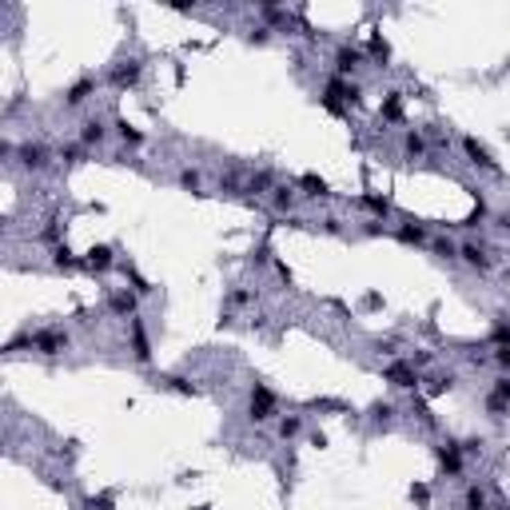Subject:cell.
Wrapping results in <instances>:
<instances>
[{"mask_svg": "<svg viewBox=\"0 0 510 510\" xmlns=\"http://www.w3.org/2000/svg\"><path fill=\"white\" fill-rule=\"evenodd\" d=\"M430 148H427V136L419 132V128H411V132H403V156L407 159H423Z\"/></svg>", "mask_w": 510, "mask_h": 510, "instance_id": "cell-14", "label": "cell"}, {"mask_svg": "<svg viewBox=\"0 0 510 510\" xmlns=\"http://www.w3.org/2000/svg\"><path fill=\"white\" fill-rule=\"evenodd\" d=\"M303 427H307V419H303V414H279V419H275V434H279L283 443L299 439V434H303Z\"/></svg>", "mask_w": 510, "mask_h": 510, "instance_id": "cell-13", "label": "cell"}, {"mask_svg": "<svg viewBox=\"0 0 510 510\" xmlns=\"http://www.w3.org/2000/svg\"><path fill=\"white\" fill-rule=\"evenodd\" d=\"M359 204L363 207H371V211H375V216H391V204H387V200H382V195H359Z\"/></svg>", "mask_w": 510, "mask_h": 510, "instance_id": "cell-26", "label": "cell"}, {"mask_svg": "<svg viewBox=\"0 0 510 510\" xmlns=\"http://www.w3.org/2000/svg\"><path fill=\"white\" fill-rule=\"evenodd\" d=\"M295 204H299V191L291 188V184H275V191H271V207H275V211H291Z\"/></svg>", "mask_w": 510, "mask_h": 510, "instance_id": "cell-17", "label": "cell"}, {"mask_svg": "<svg viewBox=\"0 0 510 510\" xmlns=\"http://www.w3.org/2000/svg\"><path fill=\"white\" fill-rule=\"evenodd\" d=\"M450 387H455V375L446 371V375H434V379H430L427 395H443V391H450Z\"/></svg>", "mask_w": 510, "mask_h": 510, "instance_id": "cell-27", "label": "cell"}, {"mask_svg": "<svg viewBox=\"0 0 510 510\" xmlns=\"http://www.w3.org/2000/svg\"><path fill=\"white\" fill-rule=\"evenodd\" d=\"M140 76H143V60H140V56H128V60H120L108 72V84H112V88H132Z\"/></svg>", "mask_w": 510, "mask_h": 510, "instance_id": "cell-10", "label": "cell"}, {"mask_svg": "<svg viewBox=\"0 0 510 510\" xmlns=\"http://www.w3.org/2000/svg\"><path fill=\"white\" fill-rule=\"evenodd\" d=\"M28 343L40 351V355H64L68 343H72V335H68V327H44V331H32Z\"/></svg>", "mask_w": 510, "mask_h": 510, "instance_id": "cell-4", "label": "cell"}, {"mask_svg": "<svg viewBox=\"0 0 510 510\" xmlns=\"http://www.w3.org/2000/svg\"><path fill=\"white\" fill-rule=\"evenodd\" d=\"M459 143H462V152L471 156V164H478L482 172L498 175V159H494V156H491V152H486V148H482V143H478V140H471V136H462Z\"/></svg>", "mask_w": 510, "mask_h": 510, "instance_id": "cell-12", "label": "cell"}, {"mask_svg": "<svg viewBox=\"0 0 510 510\" xmlns=\"http://www.w3.org/2000/svg\"><path fill=\"white\" fill-rule=\"evenodd\" d=\"M371 419H375V423H391V419H395V403H375V407H371Z\"/></svg>", "mask_w": 510, "mask_h": 510, "instance_id": "cell-29", "label": "cell"}, {"mask_svg": "<svg viewBox=\"0 0 510 510\" xmlns=\"http://www.w3.org/2000/svg\"><path fill=\"white\" fill-rule=\"evenodd\" d=\"M243 303H252V291H243V287L227 291V307H243Z\"/></svg>", "mask_w": 510, "mask_h": 510, "instance_id": "cell-30", "label": "cell"}, {"mask_svg": "<svg viewBox=\"0 0 510 510\" xmlns=\"http://www.w3.org/2000/svg\"><path fill=\"white\" fill-rule=\"evenodd\" d=\"M108 136H112V128H108V120L104 116H84L80 120V132H76V140L92 152V148H104L108 143Z\"/></svg>", "mask_w": 510, "mask_h": 510, "instance_id": "cell-5", "label": "cell"}, {"mask_svg": "<svg viewBox=\"0 0 510 510\" xmlns=\"http://www.w3.org/2000/svg\"><path fill=\"white\" fill-rule=\"evenodd\" d=\"M299 188H311L307 195H319V200H327V184H323V179H315V175H303Z\"/></svg>", "mask_w": 510, "mask_h": 510, "instance_id": "cell-28", "label": "cell"}, {"mask_svg": "<svg viewBox=\"0 0 510 510\" xmlns=\"http://www.w3.org/2000/svg\"><path fill=\"white\" fill-rule=\"evenodd\" d=\"M395 239H398V243H414V247H427V243H430V231L423 227V223H403V227H395Z\"/></svg>", "mask_w": 510, "mask_h": 510, "instance_id": "cell-15", "label": "cell"}, {"mask_svg": "<svg viewBox=\"0 0 510 510\" xmlns=\"http://www.w3.org/2000/svg\"><path fill=\"white\" fill-rule=\"evenodd\" d=\"M88 267H96V271L112 267V247H92L88 252Z\"/></svg>", "mask_w": 510, "mask_h": 510, "instance_id": "cell-25", "label": "cell"}, {"mask_svg": "<svg viewBox=\"0 0 510 510\" xmlns=\"http://www.w3.org/2000/svg\"><path fill=\"white\" fill-rule=\"evenodd\" d=\"M430 252L446 259V263H459V243L455 239H430Z\"/></svg>", "mask_w": 510, "mask_h": 510, "instance_id": "cell-19", "label": "cell"}, {"mask_svg": "<svg viewBox=\"0 0 510 510\" xmlns=\"http://www.w3.org/2000/svg\"><path fill=\"white\" fill-rule=\"evenodd\" d=\"M486 411H491V419L510 414V375H498V379L491 382V391H486Z\"/></svg>", "mask_w": 510, "mask_h": 510, "instance_id": "cell-8", "label": "cell"}, {"mask_svg": "<svg viewBox=\"0 0 510 510\" xmlns=\"http://www.w3.org/2000/svg\"><path fill=\"white\" fill-rule=\"evenodd\" d=\"M247 414H252L255 423H267V419H275L279 414V398H275V391H271L267 382H252V403H247Z\"/></svg>", "mask_w": 510, "mask_h": 510, "instance_id": "cell-2", "label": "cell"}, {"mask_svg": "<svg viewBox=\"0 0 510 510\" xmlns=\"http://www.w3.org/2000/svg\"><path fill=\"white\" fill-rule=\"evenodd\" d=\"M459 263H466L471 271H482V275H486V271L498 267V255H494L482 239H462L459 243Z\"/></svg>", "mask_w": 510, "mask_h": 510, "instance_id": "cell-1", "label": "cell"}, {"mask_svg": "<svg viewBox=\"0 0 510 510\" xmlns=\"http://www.w3.org/2000/svg\"><path fill=\"white\" fill-rule=\"evenodd\" d=\"M88 156V148H84V143H60V148H56V159H60V164H80V159Z\"/></svg>", "mask_w": 510, "mask_h": 510, "instance_id": "cell-20", "label": "cell"}, {"mask_svg": "<svg viewBox=\"0 0 510 510\" xmlns=\"http://www.w3.org/2000/svg\"><path fill=\"white\" fill-rule=\"evenodd\" d=\"M175 184H179V188H188V191H200V188H204V175L195 172V168H179V172H175Z\"/></svg>", "mask_w": 510, "mask_h": 510, "instance_id": "cell-23", "label": "cell"}, {"mask_svg": "<svg viewBox=\"0 0 510 510\" xmlns=\"http://www.w3.org/2000/svg\"><path fill=\"white\" fill-rule=\"evenodd\" d=\"M382 120H403V92H387V100H382Z\"/></svg>", "mask_w": 510, "mask_h": 510, "instance_id": "cell-24", "label": "cell"}, {"mask_svg": "<svg viewBox=\"0 0 510 510\" xmlns=\"http://www.w3.org/2000/svg\"><path fill=\"white\" fill-rule=\"evenodd\" d=\"M462 510H491V498H486V486H478V482H471V486L462 491Z\"/></svg>", "mask_w": 510, "mask_h": 510, "instance_id": "cell-18", "label": "cell"}, {"mask_svg": "<svg viewBox=\"0 0 510 510\" xmlns=\"http://www.w3.org/2000/svg\"><path fill=\"white\" fill-rule=\"evenodd\" d=\"M48 159H52V152H48V143H40V140H24L16 148V164L28 168V172H44Z\"/></svg>", "mask_w": 510, "mask_h": 510, "instance_id": "cell-7", "label": "cell"}, {"mask_svg": "<svg viewBox=\"0 0 510 510\" xmlns=\"http://www.w3.org/2000/svg\"><path fill=\"white\" fill-rule=\"evenodd\" d=\"M108 311H112V315H136V295H132V291H128V287H124V291H112V295H108Z\"/></svg>", "mask_w": 510, "mask_h": 510, "instance_id": "cell-16", "label": "cell"}, {"mask_svg": "<svg viewBox=\"0 0 510 510\" xmlns=\"http://www.w3.org/2000/svg\"><path fill=\"white\" fill-rule=\"evenodd\" d=\"M116 136H120V143H132V148H140L143 143V132L140 128H132L128 120H116Z\"/></svg>", "mask_w": 510, "mask_h": 510, "instance_id": "cell-21", "label": "cell"}, {"mask_svg": "<svg viewBox=\"0 0 510 510\" xmlns=\"http://www.w3.org/2000/svg\"><path fill=\"white\" fill-rule=\"evenodd\" d=\"M247 191H255V195H267V191H275V175H271V172H255L252 179H247Z\"/></svg>", "mask_w": 510, "mask_h": 510, "instance_id": "cell-22", "label": "cell"}, {"mask_svg": "<svg viewBox=\"0 0 510 510\" xmlns=\"http://www.w3.org/2000/svg\"><path fill=\"white\" fill-rule=\"evenodd\" d=\"M96 88H100V80H96V76H80L76 84L64 92V108H68V112H72V108H84V104L96 96Z\"/></svg>", "mask_w": 510, "mask_h": 510, "instance_id": "cell-11", "label": "cell"}, {"mask_svg": "<svg viewBox=\"0 0 510 510\" xmlns=\"http://www.w3.org/2000/svg\"><path fill=\"white\" fill-rule=\"evenodd\" d=\"M382 379L391 382V387H398V391H419V367L411 359H395V363H387Z\"/></svg>", "mask_w": 510, "mask_h": 510, "instance_id": "cell-6", "label": "cell"}, {"mask_svg": "<svg viewBox=\"0 0 510 510\" xmlns=\"http://www.w3.org/2000/svg\"><path fill=\"white\" fill-rule=\"evenodd\" d=\"M434 455H439V466H443V475L446 478H459L462 475V443H455V439H446V443L434 446Z\"/></svg>", "mask_w": 510, "mask_h": 510, "instance_id": "cell-9", "label": "cell"}, {"mask_svg": "<svg viewBox=\"0 0 510 510\" xmlns=\"http://www.w3.org/2000/svg\"><path fill=\"white\" fill-rule=\"evenodd\" d=\"M367 64V52L363 48H355V44H339L335 48V56H331V76L339 80H351L359 68Z\"/></svg>", "mask_w": 510, "mask_h": 510, "instance_id": "cell-3", "label": "cell"}]
</instances>
